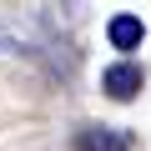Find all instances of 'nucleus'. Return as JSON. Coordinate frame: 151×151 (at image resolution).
I'll return each instance as SVG.
<instances>
[{
	"label": "nucleus",
	"mask_w": 151,
	"mask_h": 151,
	"mask_svg": "<svg viewBox=\"0 0 151 151\" xmlns=\"http://www.w3.org/2000/svg\"><path fill=\"white\" fill-rule=\"evenodd\" d=\"M141 86H146V70L131 65V60H121V65H111V70L101 76V91H106L111 101H131Z\"/></svg>",
	"instance_id": "f257e3e1"
},
{
	"label": "nucleus",
	"mask_w": 151,
	"mask_h": 151,
	"mask_svg": "<svg viewBox=\"0 0 151 151\" xmlns=\"http://www.w3.org/2000/svg\"><path fill=\"white\" fill-rule=\"evenodd\" d=\"M76 146L81 151H131V131H121V126H81Z\"/></svg>",
	"instance_id": "f03ea898"
},
{
	"label": "nucleus",
	"mask_w": 151,
	"mask_h": 151,
	"mask_svg": "<svg viewBox=\"0 0 151 151\" xmlns=\"http://www.w3.org/2000/svg\"><path fill=\"white\" fill-rule=\"evenodd\" d=\"M106 40H111V50H141V40H146L141 15H111L106 20Z\"/></svg>",
	"instance_id": "7ed1b4c3"
}]
</instances>
